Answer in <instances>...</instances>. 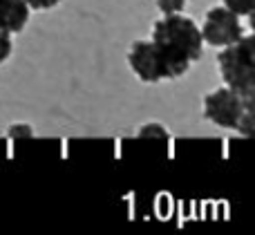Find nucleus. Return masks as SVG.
Masks as SVG:
<instances>
[{
  "instance_id": "4",
  "label": "nucleus",
  "mask_w": 255,
  "mask_h": 235,
  "mask_svg": "<svg viewBox=\"0 0 255 235\" xmlns=\"http://www.w3.org/2000/svg\"><path fill=\"white\" fill-rule=\"evenodd\" d=\"M251 103H253V99H244L235 90L220 88L204 99V117L211 123L220 125V128L235 130L240 117L244 115L247 106H251Z\"/></svg>"
},
{
  "instance_id": "1",
  "label": "nucleus",
  "mask_w": 255,
  "mask_h": 235,
  "mask_svg": "<svg viewBox=\"0 0 255 235\" xmlns=\"http://www.w3.org/2000/svg\"><path fill=\"white\" fill-rule=\"evenodd\" d=\"M152 40L181 65L190 67L197 58H202L204 38L197 22L184 13H163L161 20L154 22Z\"/></svg>"
},
{
  "instance_id": "2",
  "label": "nucleus",
  "mask_w": 255,
  "mask_h": 235,
  "mask_svg": "<svg viewBox=\"0 0 255 235\" xmlns=\"http://www.w3.org/2000/svg\"><path fill=\"white\" fill-rule=\"evenodd\" d=\"M217 67L226 88L235 90L244 99L255 94V45L253 36L244 34L240 40L222 47L217 54Z\"/></svg>"
},
{
  "instance_id": "3",
  "label": "nucleus",
  "mask_w": 255,
  "mask_h": 235,
  "mask_svg": "<svg viewBox=\"0 0 255 235\" xmlns=\"http://www.w3.org/2000/svg\"><path fill=\"white\" fill-rule=\"evenodd\" d=\"M128 63L132 72L143 83H161V81H175L184 76L190 67L172 61L154 40H136L128 52Z\"/></svg>"
},
{
  "instance_id": "13",
  "label": "nucleus",
  "mask_w": 255,
  "mask_h": 235,
  "mask_svg": "<svg viewBox=\"0 0 255 235\" xmlns=\"http://www.w3.org/2000/svg\"><path fill=\"white\" fill-rule=\"evenodd\" d=\"M152 134H157V137H166V132H163V130L159 128L157 123H150L148 128L141 130V137H152Z\"/></svg>"
},
{
  "instance_id": "10",
  "label": "nucleus",
  "mask_w": 255,
  "mask_h": 235,
  "mask_svg": "<svg viewBox=\"0 0 255 235\" xmlns=\"http://www.w3.org/2000/svg\"><path fill=\"white\" fill-rule=\"evenodd\" d=\"M190 0H157V7L161 13H179Z\"/></svg>"
},
{
  "instance_id": "8",
  "label": "nucleus",
  "mask_w": 255,
  "mask_h": 235,
  "mask_svg": "<svg viewBox=\"0 0 255 235\" xmlns=\"http://www.w3.org/2000/svg\"><path fill=\"white\" fill-rule=\"evenodd\" d=\"M224 7H229L238 16H251L255 9V0H224Z\"/></svg>"
},
{
  "instance_id": "7",
  "label": "nucleus",
  "mask_w": 255,
  "mask_h": 235,
  "mask_svg": "<svg viewBox=\"0 0 255 235\" xmlns=\"http://www.w3.org/2000/svg\"><path fill=\"white\" fill-rule=\"evenodd\" d=\"M253 125H255V117H253V103L251 106H247V110H244V115L240 117L238 121V132H242L244 137H251L253 134Z\"/></svg>"
},
{
  "instance_id": "5",
  "label": "nucleus",
  "mask_w": 255,
  "mask_h": 235,
  "mask_svg": "<svg viewBox=\"0 0 255 235\" xmlns=\"http://www.w3.org/2000/svg\"><path fill=\"white\" fill-rule=\"evenodd\" d=\"M199 31H202L204 43L213 45V47H226L244 36L240 16L231 11L229 7H213L204 18V25Z\"/></svg>"
},
{
  "instance_id": "12",
  "label": "nucleus",
  "mask_w": 255,
  "mask_h": 235,
  "mask_svg": "<svg viewBox=\"0 0 255 235\" xmlns=\"http://www.w3.org/2000/svg\"><path fill=\"white\" fill-rule=\"evenodd\" d=\"M29 4V9H36V11H47V9H54L61 0H25Z\"/></svg>"
},
{
  "instance_id": "11",
  "label": "nucleus",
  "mask_w": 255,
  "mask_h": 235,
  "mask_svg": "<svg viewBox=\"0 0 255 235\" xmlns=\"http://www.w3.org/2000/svg\"><path fill=\"white\" fill-rule=\"evenodd\" d=\"M11 49H13L11 36H9L7 31L0 29V63H4L9 56H11Z\"/></svg>"
},
{
  "instance_id": "9",
  "label": "nucleus",
  "mask_w": 255,
  "mask_h": 235,
  "mask_svg": "<svg viewBox=\"0 0 255 235\" xmlns=\"http://www.w3.org/2000/svg\"><path fill=\"white\" fill-rule=\"evenodd\" d=\"M7 137L13 139V141H22V139H31V137H34V130H31L29 123H13L11 128L7 130Z\"/></svg>"
},
{
  "instance_id": "6",
  "label": "nucleus",
  "mask_w": 255,
  "mask_h": 235,
  "mask_svg": "<svg viewBox=\"0 0 255 235\" xmlns=\"http://www.w3.org/2000/svg\"><path fill=\"white\" fill-rule=\"evenodd\" d=\"M29 4L25 0H0V29L7 34H18L29 20Z\"/></svg>"
}]
</instances>
